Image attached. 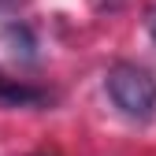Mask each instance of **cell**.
<instances>
[{
    "mask_svg": "<svg viewBox=\"0 0 156 156\" xmlns=\"http://www.w3.org/2000/svg\"><path fill=\"white\" fill-rule=\"evenodd\" d=\"M26 0H0V11H15V8H23Z\"/></svg>",
    "mask_w": 156,
    "mask_h": 156,
    "instance_id": "cell-4",
    "label": "cell"
},
{
    "mask_svg": "<svg viewBox=\"0 0 156 156\" xmlns=\"http://www.w3.org/2000/svg\"><path fill=\"white\" fill-rule=\"evenodd\" d=\"M104 86H108V97L115 101V108H119L126 119H152V112H156V78L138 67V63H112L108 78H104Z\"/></svg>",
    "mask_w": 156,
    "mask_h": 156,
    "instance_id": "cell-1",
    "label": "cell"
},
{
    "mask_svg": "<svg viewBox=\"0 0 156 156\" xmlns=\"http://www.w3.org/2000/svg\"><path fill=\"white\" fill-rule=\"evenodd\" d=\"M0 41H4L8 48H11V56H19V60H37V37H34V30L26 26V23H4L0 26Z\"/></svg>",
    "mask_w": 156,
    "mask_h": 156,
    "instance_id": "cell-3",
    "label": "cell"
},
{
    "mask_svg": "<svg viewBox=\"0 0 156 156\" xmlns=\"http://www.w3.org/2000/svg\"><path fill=\"white\" fill-rule=\"evenodd\" d=\"M0 104L8 108H37V104H48V93L26 86V82H15V78H0Z\"/></svg>",
    "mask_w": 156,
    "mask_h": 156,
    "instance_id": "cell-2",
    "label": "cell"
},
{
    "mask_svg": "<svg viewBox=\"0 0 156 156\" xmlns=\"http://www.w3.org/2000/svg\"><path fill=\"white\" fill-rule=\"evenodd\" d=\"M149 37H152V41H156V8L149 11Z\"/></svg>",
    "mask_w": 156,
    "mask_h": 156,
    "instance_id": "cell-5",
    "label": "cell"
}]
</instances>
